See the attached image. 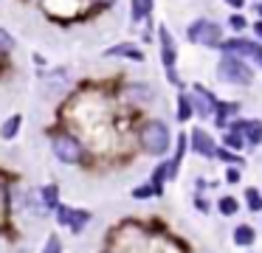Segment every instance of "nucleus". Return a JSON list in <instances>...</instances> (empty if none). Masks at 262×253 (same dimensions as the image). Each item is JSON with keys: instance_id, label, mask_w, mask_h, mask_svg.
Wrapping results in <instances>:
<instances>
[{"instance_id": "f257e3e1", "label": "nucleus", "mask_w": 262, "mask_h": 253, "mask_svg": "<svg viewBox=\"0 0 262 253\" xmlns=\"http://www.w3.org/2000/svg\"><path fill=\"white\" fill-rule=\"evenodd\" d=\"M172 138H169V127L164 121H147L141 129V146L149 155H164L169 149Z\"/></svg>"}, {"instance_id": "f03ea898", "label": "nucleus", "mask_w": 262, "mask_h": 253, "mask_svg": "<svg viewBox=\"0 0 262 253\" xmlns=\"http://www.w3.org/2000/svg\"><path fill=\"white\" fill-rule=\"evenodd\" d=\"M217 76L223 79V82L228 84H251L254 82V73H251V67L245 65V62H239L237 56H223L220 65H217Z\"/></svg>"}, {"instance_id": "7ed1b4c3", "label": "nucleus", "mask_w": 262, "mask_h": 253, "mask_svg": "<svg viewBox=\"0 0 262 253\" xmlns=\"http://www.w3.org/2000/svg\"><path fill=\"white\" fill-rule=\"evenodd\" d=\"M220 37H223V28L211 20H194L192 26H189V39H192V42L220 45Z\"/></svg>"}, {"instance_id": "20e7f679", "label": "nucleus", "mask_w": 262, "mask_h": 253, "mask_svg": "<svg viewBox=\"0 0 262 253\" xmlns=\"http://www.w3.org/2000/svg\"><path fill=\"white\" fill-rule=\"evenodd\" d=\"M54 155L62 163H79L82 160V146H79V141L71 138V135H59V138H54Z\"/></svg>"}, {"instance_id": "39448f33", "label": "nucleus", "mask_w": 262, "mask_h": 253, "mask_svg": "<svg viewBox=\"0 0 262 253\" xmlns=\"http://www.w3.org/2000/svg\"><path fill=\"white\" fill-rule=\"evenodd\" d=\"M223 51L248 56V59H254L262 67V45L259 42H251V39H228V42H223Z\"/></svg>"}, {"instance_id": "423d86ee", "label": "nucleus", "mask_w": 262, "mask_h": 253, "mask_svg": "<svg viewBox=\"0 0 262 253\" xmlns=\"http://www.w3.org/2000/svg\"><path fill=\"white\" fill-rule=\"evenodd\" d=\"M192 110L198 112L200 118H211L214 116V110H217V101H214V96L209 93L206 87H194V96H192Z\"/></svg>"}, {"instance_id": "0eeeda50", "label": "nucleus", "mask_w": 262, "mask_h": 253, "mask_svg": "<svg viewBox=\"0 0 262 253\" xmlns=\"http://www.w3.org/2000/svg\"><path fill=\"white\" fill-rule=\"evenodd\" d=\"M189 138H192V149H194V152H200V155H206V157H214V155H217V146H214V141H211L209 132H203V129H194Z\"/></svg>"}, {"instance_id": "6e6552de", "label": "nucleus", "mask_w": 262, "mask_h": 253, "mask_svg": "<svg viewBox=\"0 0 262 253\" xmlns=\"http://www.w3.org/2000/svg\"><path fill=\"white\" fill-rule=\"evenodd\" d=\"M158 37H161V59H164L166 67H172L175 65V42H172L169 31H166L164 26L158 28Z\"/></svg>"}, {"instance_id": "1a4fd4ad", "label": "nucleus", "mask_w": 262, "mask_h": 253, "mask_svg": "<svg viewBox=\"0 0 262 253\" xmlns=\"http://www.w3.org/2000/svg\"><path fill=\"white\" fill-rule=\"evenodd\" d=\"M107 56H127V59L141 62L144 59V51L136 48V45H130V42H121V45H113V48L107 51Z\"/></svg>"}, {"instance_id": "9d476101", "label": "nucleus", "mask_w": 262, "mask_h": 253, "mask_svg": "<svg viewBox=\"0 0 262 253\" xmlns=\"http://www.w3.org/2000/svg\"><path fill=\"white\" fill-rule=\"evenodd\" d=\"M254 239H256V234H254V228H251V225H239V228H234V242H237L239 247L254 245Z\"/></svg>"}, {"instance_id": "9b49d317", "label": "nucleus", "mask_w": 262, "mask_h": 253, "mask_svg": "<svg viewBox=\"0 0 262 253\" xmlns=\"http://www.w3.org/2000/svg\"><path fill=\"white\" fill-rule=\"evenodd\" d=\"M243 132H245V141L248 144H262V121H248L243 124Z\"/></svg>"}, {"instance_id": "f8f14e48", "label": "nucleus", "mask_w": 262, "mask_h": 253, "mask_svg": "<svg viewBox=\"0 0 262 253\" xmlns=\"http://www.w3.org/2000/svg\"><path fill=\"white\" fill-rule=\"evenodd\" d=\"M20 124H23V116H12L6 124H3V127H0V135H3L6 141H12L14 135L20 132Z\"/></svg>"}, {"instance_id": "ddd939ff", "label": "nucleus", "mask_w": 262, "mask_h": 253, "mask_svg": "<svg viewBox=\"0 0 262 253\" xmlns=\"http://www.w3.org/2000/svg\"><path fill=\"white\" fill-rule=\"evenodd\" d=\"M192 112V96H178V121H189Z\"/></svg>"}, {"instance_id": "4468645a", "label": "nucleus", "mask_w": 262, "mask_h": 253, "mask_svg": "<svg viewBox=\"0 0 262 253\" xmlns=\"http://www.w3.org/2000/svg\"><path fill=\"white\" fill-rule=\"evenodd\" d=\"M133 6V20H144V17L149 14V9H152V0H130Z\"/></svg>"}, {"instance_id": "2eb2a0df", "label": "nucleus", "mask_w": 262, "mask_h": 253, "mask_svg": "<svg viewBox=\"0 0 262 253\" xmlns=\"http://www.w3.org/2000/svg\"><path fill=\"white\" fill-rule=\"evenodd\" d=\"M169 177V163H161L158 169H155V174H152V191H164V180Z\"/></svg>"}, {"instance_id": "dca6fc26", "label": "nucleus", "mask_w": 262, "mask_h": 253, "mask_svg": "<svg viewBox=\"0 0 262 253\" xmlns=\"http://www.w3.org/2000/svg\"><path fill=\"white\" fill-rule=\"evenodd\" d=\"M237 110H239L237 104H220V107H217V110H214V112H217V118H214V121H217V127H226V124H228V118H231Z\"/></svg>"}, {"instance_id": "f3484780", "label": "nucleus", "mask_w": 262, "mask_h": 253, "mask_svg": "<svg viewBox=\"0 0 262 253\" xmlns=\"http://www.w3.org/2000/svg\"><path fill=\"white\" fill-rule=\"evenodd\" d=\"M91 219V214L88 211H71V217H68V225H71V231L74 234H79L82 228H85V222Z\"/></svg>"}, {"instance_id": "a211bd4d", "label": "nucleus", "mask_w": 262, "mask_h": 253, "mask_svg": "<svg viewBox=\"0 0 262 253\" xmlns=\"http://www.w3.org/2000/svg\"><path fill=\"white\" fill-rule=\"evenodd\" d=\"M237 211H239V205H237L234 197H223V200H220V214H223V217H234Z\"/></svg>"}, {"instance_id": "6ab92c4d", "label": "nucleus", "mask_w": 262, "mask_h": 253, "mask_svg": "<svg viewBox=\"0 0 262 253\" xmlns=\"http://www.w3.org/2000/svg\"><path fill=\"white\" fill-rule=\"evenodd\" d=\"M42 202H46V211L59 205L57 202V186H46V189H42Z\"/></svg>"}, {"instance_id": "aec40b11", "label": "nucleus", "mask_w": 262, "mask_h": 253, "mask_svg": "<svg viewBox=\"0 0 262 253\" xmlns=\"http://www.w3.org/2000/svg\"><path fill=\"white\" fill-rule=\"evenodd\" d=\"M14 48V37L6 31V28H0V54H9Z\"/></svg>"}, {"instance_id": "412c9836", "label": "nucleus", "mask_w": 262, "mask_h": 253, "mask_svg": "<svg viewBox=\"0 0 262 253\" xmlns=\"http://www.w3.org/2000/svg\"><path fill=\"white\" fill-rule=\"evenodd\" d=\"M223 144H226V149H243V144H245V141L239 138L237 132H228L226 138H223Z\"/></svg>"}, {"instance_id": "4be33fe9", "label": "nucleus", "mask_w": 262, "mask_h": 253, "mask_svg": "<svg viewBox=\"0 0 262 253\" xmlns=\"http://www.w3.org/2000/svg\"><path fill=\"white\" fill-rule=\"evenodd\" d=\"M248 205H251V211H259L262 208V197L256 194L254 189H248Z\"/></svg>"}, {"instance_id": "5701e85b", "label": "nucleus", "mask_w": 262, "mask_h": 253, "mask_svg": "<svg viewBox=\"0 0 262 253\" xmlns=\"http://www.w3.org/2000/svg\"><path fill=\"white\" fill-rule=\"evenodd\" d=\"M59 239L57 236H48V242H46V247H42V253H59Z\"/></svg>"}, {"instance_id": "b1692460", "label": "nucleus", "mask_w": 262, "mask_h": 253, "mask_svg": "<svg viewBox=\"0 0 262 253\" xmlns=\"http://www.w3.org/2000/svg\"><path fill=\"white\" fill-rule=\"evenodd\" d=\"M71 211H74V208L57 205V219H59V225H68V217H71Z\"/></svg>"}, {"instance_id": "393cba45", "label": "nucleus", "mask_w": 262, "mask_h": 253, "mask_svg": "<svg viewBox=\"0 0 262 253\" xmlns=\"http://www.w3.org/2000/svg\"><path fill=\"white\" fill-rule=\"evenodd\" d=\"M217 155H220V157H223V160H226V163H243V160H239L237 155H234V152H228V149H217Z\"/></svg>"}, {"instance_id": "a878e982", "label": "nucleus", "mask_w": 262, "mask_h": 253, "mask_svg": "<svg viewBox=\"0 0 262 253\" xmlns=\"http://www.w3.org/2000/svg\"><path fill=\"white\" fill-rule=\"evenodd\" d=\"M228 22H231V28H245V20H243V17H239V14H234L231 20H228Z\"/></svg>"}, {"instance_id": "bb28decb", "label": "nucleus", "mask_w": 262, "mask_h": 253, "mask_svg": "<svg viewBox=\"0 0 262 253\" xmlns=\"http://www.w3.org/2000/svg\"><path fill=\"white\" fill-rule=\"evenodd\" d=\"M228 180H231V183H234V180H239V172H237V169H228Z\"/></svg>"}, {"instance_id": "cd10ccee", "label": "nucleus", "mask_w": 262, "mask_h": 253, "mask_svg": "<svg viewBox=\"0 0 262 253\" xmlns=\"http://www.w3.org/2000/svg\"><path fill=\"white\" fill-rule=\"evenodd\" d=\"M149 191H152V189H138V191H133V194H136V197H147Z\"/></svg>"}, {"instance_id": "c85d7f7f", "label": "nucleus", "mask_w": 262, "mask_h": 253, "mask_svg": "<svg viewBox=\"0 0 262 253\" xmlns=\"http://www.w3.org/2000/svg\"><path fill=\"white\" fill-rule=\"evenodd\" d=\"M198 211H203V214L209 211V205H206V200H198Z\"/></svg>"}, {"instance_id": "c756f323", "label": "nucleus", "mask_w": 262, "mask_h": 253, "mask_svg": "<svg viewBox=\"0 0 262 253\" xmlns=\"http://www.w3.org/2000/svg\"><path fill=\"white\" fill-rule=\"evenodd\" d=\"M254 34H256V37L262 39V20H259V22H256V26H254Z\"/></svg>"}, {"instance_id": "7c9ffc66", "label": "nucleus", "mask_w": 262, "mask_h": 253, "mask_svg": "<svg viewBox=\"0 0 262 253\" xmlns=\"http://www.w3.org/2000/svg\"><path fill=\"white\" fill-rule=\"evenodd\" d=\"M226 3H228V6H234V9H239V6L245 3V0H226Z\"/></svg>"}, {"instance_id": "2f4dec72", "label": "nucleus", "mask_w": 262, "mask_h": 253, "mask_svg": "<svg viewBox=\"0 0 262 253\" xmlns=\"http://www.w3.org/2000/svg\"><path fill=\"white\" fill-rule=\"evenodd\" d=\"M256 11H259V17H262V3H259V6H256Z\"/></svg>"}, {"instance_id": "473e14b6", "label": "nucleus", "mask_w": 262, "mask_h": 253, "mask_svg": "<svg viewBox=\"0 0 262 253\" xmlns=\"http://www.w3.org/2000/svg\"><path fill=\"white\" fill-rule=\"evenodd\" d=\"M99 3H113V0H99Z\"/></svg>"}]
</instances>
